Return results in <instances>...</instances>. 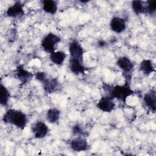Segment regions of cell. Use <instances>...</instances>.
<instances>
[{
	"mask_svg": "<svg viewBox=\"0 0 156 156\" xmlns=\"http://www.w3.org/2000/svg\"><path fill=\"white\" fill-rule=\"evenodd\" d=\"M102 88L107 93L106 95L113 99H116L124 103H126L128 97L134 94V91L130 87V82L127 81H126L122 85H116L115 86L104 83Z\"/></svg>",
	"mask_w": 156,
	"mask_h": 156,
	"instance_id": "cell-1",
	"label": "cell"
},
{
	"mask_svg": "<svg viewBox=\"0 0 156 156\" xmlns=\"http://www.w3.org/2000/svg\"><path fill=\"white\" fill-rule=\"evenodd\" d=\"M4 123L13 125L21 130H24L27 124L26 115L21 110L9 108L6 110L2 117Z\"/></svg>",
	"mask_w": 156,
	"mask_h": 156,
	"instance_id": "cell-2",
	"label": "cell"
},
{
	"mask_svg": "<svg viewBox=\"0 0 156 156\" xmlns=\"http://www.w3.org/2000/svg\"><path fill=\"white\" fill-rule=\"evenodd\" d=\"M61 41V38L52 32L46 34L41 40V46L43 49L47 53L51 54L55 51L57 46Z\"/></svg>",
	"mask_w": 156,
	"mask_h": 156,
	"instance_id": "cell-3",
	"label": "cell"
},
{
	"mask_svg": "<svg viewBox=\"0 0 156 156\" xmlns=\"http://www.w3.org/2000/svg\"><path fill=\"white\" fill-rule=\"evenodd\" d=\"M116 65L123 71L126 81L130 82L131 73L134 68L133 62L127 57L122 56L118 58L116 61Z\"/></svg>",
	"mask_w": 156,
	"mask_h": 156,
	"instance_id": "cell-4",
	"label": "cell"
},
{
	"mask_svg": "<svg viewBox=\"0 0 156 156\" xmlns=\"http://www.w3.org/2000/svg\"><path fill=\"white\" fill-rule=\"evenodd\" d=\"M31 130L34 137L38 139L44 138L49 132L48 126L41 121H38L34 123L31 127Z\"/></svg>",
	"mask_w": 156,
	"mask_h": 156,
	"instance_id": "cell-5",
	"label": "cell"
},
{
	"mask_svg": "<svg viewBox=\"0 0 156 156\" xmlns=\"http://www.w3.org/2000/svg\"><path fill=\"white\" fill-rule=\"evenodd\" d=\"M115 105L113 99L107 95L102 96L96 104V107L98 109L107 113L112 112L115 109Z\"/></svg>",
	"mask_w": 156,
	"mask_h": 156,
	"instance_id": "cell-6",
	"label": "cell"
},
{
	"mask_svg": "<svg viewBox=\"0 0 156 156\" xmlns=\"http://www.w3.org/2000/svg\"><path fill=\"white\" fill-rule=\"evenodd\" d=\"M69 53L70 58L83 60L84 49L78 41L74 40L70 42L69 44Z\"/></svg>",
	"mask_w": 156,
	"mask_h": 156,
	"instance_id": "cell-7",
	"label": "cell"
},
{
	"mask_svg": "<svg viewBox=\"0 0 156 156\" xmlns=\"http://www.w3.org/2000/svg\"><path fill=\"white\" fill-rule=\"evenodd\" d=\"M69 68L71 73L77 76L85 74L87 70V68L83 64V60L70 57L69 60Z\"/></svg>",
	"mask_w": 156,
	"mask_h": 156,
	"instance_id": "cell-8",
	"label": "cell"
},
{
	"mask_svg": "<svg viewBox=\"0 0 156 156\" xmlns=\"http://www.w3.org/2000/svg\"><path fill=\"white\" fill-rule=\"evenodd\" d=\"M72 150L76 152H82L88 149V143L83 136H76L69 142Z\"/></svg>",
	"mask_w": 156,
	"mask_h": 156,
	"instance_id": "cell-9",
	"label": "cell"
},
{
	"mask_svg": "<svg viewBox=\"0 0 156 156\" xmlns=\"http://www.w3.org/2000/svg\"><path fill=\"white\" fill-rule=\"evenodd\" d=\"M6 15L10 18H21L24 15L23 5L20 1H16L8 7Z\"/></svg>",
	"mask_w": 156,
	"mask_h": 156,
	"instance_id": "cell-10",
	"label": "cell"
},
{
	"mask_svg": "<svg viewBox=\"0 0 156 156\" xmlns=\"http://www.w3.org/2000/svg\"><path fill=\"white\" fill-rule=\"evenodd\" d=\"M43 88L47 93H53L60 87L58 80L55 77H46L42 82Z\"/></svg>",
	"mask_w": 156,
	"mask_h": 156,
	"instance_id": "cell-11",
	"label": "cell"
},
{
	"mask_svg": "<svg viewBox=\"0 0 156 156\" xmlns=\"http://www.w3.org/2000/svg\"><path fill=\"white\" fill-rule=\"evenodd\" d=\"M110 27L112 30L117 34L123 32L126 28V23L124 18L115 16L110 21Z\"/></svg>",
	"mask_w": 156,
	"mask_h": 156,
	"instance_id": "cell-12",
	"label": "cell"
},
{
	"mask_svg": "<svg viewBox=\"0 0 156 156\" xmlns=\"http://www.w3.org/2000/svg\"><path fill=\"white\" fill-rule=\"evenodd\" d=\"M15 75L23 85L29 82L34 76V74L26 70L23 65H20L16 68L15 70Z\"/></svg>",
	"mask_w": 156,
	"mask_h": 156,
	"instance_id": "cell-13",
	"label": "cell"
},
{
	"mask_svg": "<svg viewBox=\"0 0 156 156\" xmlns=\"http://www.w3.org/2000/svg\"><path fill=\"white\" fill-rule=\"evenodd\" d=\"M155 90H151L146 93L143 96V102L151 111L155 112L156 109V94Z\"/></svg>",
	"mask_w": 156,
	"mask_h": 156,
	"instance_id": "cell-14",
	"label": "cell"
},
{
	"mask_svg": "<svg viewBox=\"0 0 156 156\" xmlns=\"http://www.w3.org/2000/svg\"><path fill=\"white\" fill-rule=\"evenodd\" d=\"M66 57L67 54L65 51H55L50 54L49 59L54 64L58 66H60L63 65Z\"/></svg>",
	"mask_w": 156,
	"mask_h": 156,
	"instance_id": "cell-15",
	"label": "cell"
},
{
	"mask_svg": "<svg viewBox=\"0 0 156 156\" xmlns=\"http://www.w3.org/2000/svg\"><path fill=\"white\" fill-rule=\"evenodd\" d=\"M42 8L44 12L51 15L56 13L58 9L57 1L54 0H44L42 1Z\"/></svg>",
	"mask_w": 156,
	"mask_h": 156,
	"instance_id": "cell-16",
	"label": "cell"
},
{
	"mask_svg": "<svg viewBox=\"0 0 156 156\" xmlns=\"http://www.w3.org/2000/svg\"><path fill=\"white\" fill-rule=\"evenodd\" d=\"M61 112L57 108H51L46 112V119L51 124H55L58 122L60 118Z\"/></svg>",
	"mask_w": 156,
	"mask_h": 156,
	"instance_id": "cell-17",
	"label": "cell"
},
{
	"mask_svg": "<svg viewBox=\"0 0 156 156\" xmlns=\"http://www.w3.org/2000/svg\"><path fill=\"white\" fill-rule=\"evenodd\" d=\"M132 8L136 15L147 13L146 1H133L132 2Z\"/></svg>",
	"mask_w": 156,
	"mask_h": 156,
	"instance_id": "cell-18",
	"label": "cell"
},
{
	"mask_svg": "<svg viewBox=\"0 0 156 156\" xmlns=\"http://www.w3.org/2000/svg\"><path fill=\"white\" fill-rule=\"evenodd\" d=\"M140 71L145 75H149L154 71V66L152 62L150 59H144L142 60L140 64Z\"/></svg>",
	"mask_w": 156,
	"mask_h": 156,
	"instance_id": "cell-19",
	"label": "cell"
},
{
	"mask_svg": "<svg viewBox=\"0 0 156 156\" xmlns=\"http://www.w3.org/2000/svg\"><path fill=\"white\" fill-rule=\"evenodd\" d=\"M10 93L7 88L1 82L0 85V104L3 107H6L8 105Z\"/></svg>",
	"mask_w": 156,
	"mask_h": 156,
	"instance_id": "cell-20",
	"label": "cell"
},
{
	"mask_svg": "<svg viewBox=\"0 0 156 156\" xmlns=\"http://www.w3.org/2000/svg\"><path fill=\"white\" fill-rule=\"evenodd\" d=\"M147 5V13L153 15L156 11V1L149 0L146 1Z\"/></svg>",
	"mask_w": 156,
	"mask_h": 156,
	"instance_id": "cell-21",
	"label": "cell"
},
{
	"mask_svg": "<svg viewBox=\"0 0 156 156\" xmlns=\"http://www.w3.org/2000/svg\"><path fill=\"white\" fill-rule=\"evenodd\" d=\"M72 132L73 133L77 136H83L85 132L82 126L79 124H76L74 126H73Z\"/></svg>",
	"mask_w": 156,
	"mask_h": 156,
	"instance_id": "cell-22",
	"label": "cell"
},
{
	"mask_svg": "<svg viewBox=\"0 0 156 156\" xmlns=\"http://www.w3.org/2000/svg\"><path fill=\"white\" fill-rule=\"evenodd\" d=\"M34 76L35 77V79L37 80L38 82H40L41 83L48 77L45 73L41 72V71H38L36 73L34 74Z\"/></svg>",
	"mask_w": 156,
	"mask_h": 156,
	"instance_id": "cell-23",
	"label": "cell"
},
{
	"mask_svg": "<svg viewBox=\"0 0 156 156\" xmlns=\"http://www.w3.org/2000/svg\"><path fill=\"white\" fill-rule=\"evenodd\" d=\"M107 45V43L105 40H100L98 42V46L99 48H104Z\"/></svg>",
	"mask_w": 156,
	"mask_h": 156,
	"instance_id": "cell-24",
	"label": "cell"
}]
</instances>
